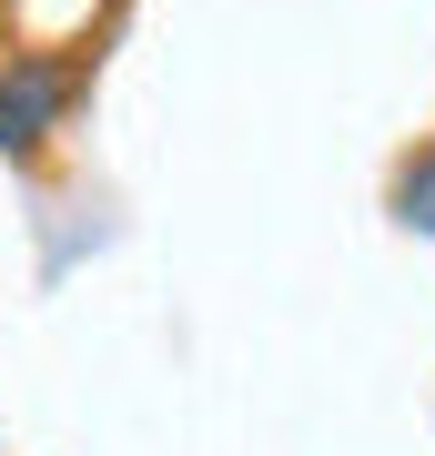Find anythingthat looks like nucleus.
Instances as JSON below:
<instances>
[{
	"instance_id": "obj_1",
	"label": "nucleus",
	"mask_w": 435,
	"mask_h": 456,
	"mask_svg": "<svg viewBox=\"0 0 435 456\" xmlns=\"http://www.w3.org/2000/svg\"><path fill=\"white\" fill-rule=\"evenodd\" d=\"M81 82H92L81 51H0V152L11 163L51 152L61 122L81 112Z\"/></svg>"
},
{
	"instance_id": "obj_2",
	"label": "nucleus",
	"mask_w": 435,
	"mask_h": 456,
	"mask_svg": "<svg viewBox=\"0 0 435 456\" xmlns=\"http://www.w3.org/2000/svg\"><path fill=\"white\" fill-rule=\"evenodd\" d=\"M385 213H395L405 233H415V244H435V142H415V152L395 163V183H385Z\"/></svg>"
},
{
	"instance_id": "obj_3",
	"label": "nucleus",
	"mask_w": 435,
	"mask_h": 456,
	"mask_svg": "<svg viewBox=\"0 0 435 456\" xmlns=\"http://www.w3.org/2000/svg\"><path fill=\"white\" fill-rule=\"evenodd\" d=\"M0 51H11V20H0Z\"/></svg>"
}]
</instances>
